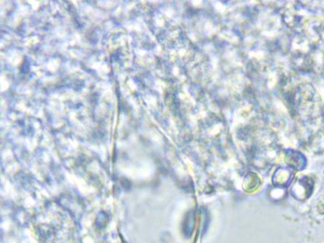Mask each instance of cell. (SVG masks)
<instances>
[{
	"label": "cell",
	"instance_id": "cell-1",
	"mask_svg": "<svg viewBox=\"0 0 324 243\" xmlns=\"http://www.w3.org/2000/svg\"><path fill=\"white\" fill-rule=\"evenodd\" d=\"M312 186L309 180H302L296 182L292 188L291 193L293 197L298 200L305 199L310 197L312 193Z\"/></svg>",
	"mask_w": 324,
	"mask_h": 243
},
{
	"label": "cell",
	"instance_id": "cell-2",
	"mask_svg": "<svg viewBox=\"0 0 324 243\" xmlns=\"http://www.w3.org/2000/svg\"><path fill=\"white\" fill-rule=\"evenodd\" d=\"M289 163L295 168H300L304 165V157H300L299 154H294V157H289Z\"/></svg>",
	"mask_w": 324,
	"mask_h": 243
}]
</instances>
